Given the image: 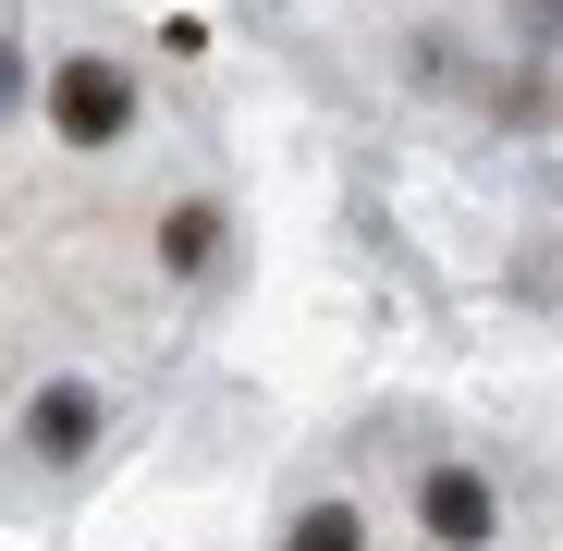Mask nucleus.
I'll list each match as a JSON object with an SVG mask.
<instances>
[{"label":"nucleus","mask_w":563,"mask_h":551,"mask_svg":"<svg viewBox=\"0 0 563 551\" xmlns=\"http://www.w3.org/2000/svg\"><path fill=\"white\" fill-rule=\"evenodd\" d=\"M159 269H172V283H209V269H221V209L209 197H184L159 221Z\"/></svg>","instance_id":"20e7f679"},{"label":"nucleus","mask_w":563,"mask_h":551,"mask_svg":"<svg viewBox=\"0 0 563 551\" xmlns=\"http://www.w3.org/2000/svg\"><path fill=\"white\" fill-rule=\"evenodd\" d=\"M99 393H86V381H37L25 393V453H37V466H86V453H99Z\"/></svg>","instance_id":"7ed1b4c3"},{"label":"nucleus","mask_w":563,"mask_h":551,"mask_svg":"<svg viewBox=\"0 0 563 551\" xmlns=\"http://www.w3.org/2000/svg\"><path fill=\"white\" fill-rule=\"evenodd\" d=\"M417 527H429L441 551H490V539H503V503H490L478 466H429V478H417Z\"/></svg>","instance_id":"f03ea898"},{"label":"nucleus","mask_w":563,"mask_h":551,"mask_svg":"<svg viewBox=\"0 0 563 551\" xmlns=\"http://www.w3.org/2000/svg\"><path fill=\"white\" fill-rule=\"evenodd\" d=\"M25 111V49H13V25H0V123Z\"/></svg>","instance_id":"423d86ee"},{"label":"nucleus","mask_w":563,"mask_h":551,"mask_svg":"<svg viewBox=\"0 0 563 551\" xmlns=\"http://www.w3.org/2000/svg\"><path fill=\"white\" fill-rule=\"evenodd\" d=\"M49 135L62 147H123L135 135V74L111 49H62L49 62Z\"/></svg>","instance_id":"f257e3e1"},{"label":"nucleus","mask_w":563,"mask_h":551,"mask_svg":"<svg viewBox=\"0 0 563 551\" xmlns=\"http://www.w3.org/2000/svg\"><path fill=\"white\" fill-rule=\"evenodd\" d=\"M282 551H367V515H355V503H295Z\"/></svg>","instance_id":"39448f33"}]
</instances>
